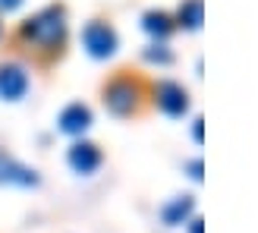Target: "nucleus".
Segmentation results:
<instances>
[{
	"mask_svg": "<svg viewBox=\"0 0 258 233\" xmlns=\"http://www.w3.org/2000/svg\"><path fill=\"white\" fill-rule=\"evenodd\" d=\"M22 35L32 38L38 47H47V50H57L63 44V35H67V22H63V10L60 7H47L41 10L38 16L25 19L22 25Z\"/></svg>",
	"mask_w": 258,
	"mask_h": 233,
	"instance_id": "nucleus-1",
	"label": "nucleus"
},
{
	"mask_svg": "<svg viewBox=\"0 0 258 233\" xmlns=\"http://www.w3.org/2000/svg\"><path fill=\"white\" fill-rule=\"evenodd\" d=\"M82 44L92 57H110L117 50V32L110 29L107 22H88L82 29Z\"/></svg>",
	"mask_w": 258,
	"mask_h": 233,
	"instance_id": "nucleus-2",
	"label": "nucleus"
},
{
	"mask_svg": "<svg viewBox=\"0 0 258 233\" xmlns=\"http://www.w3.org/2000/svg\"><path fill=\"white\" fill-rule=\"evenodd\" d=\"M104 101H107V107L117 113V116H126V113H133L136 104H139V88L129 82V79L110 82L107 92H104Z\"/></svg>",
	"mask_w": 258,
	"mask_h": 233,
	"instance_id": "nucleus-3",
	"label": "nucleus"
},
{
	"mask_svg": "<svg viewBox=\"0 0 258 233\" xmlns=\"http://www.w3.org/2000/svg\"><path fill=\"white\" fill-rule=\"evenodd\" d=\"M154 101H158V107H161L164 113H170V116L186 113V107H189L186 88L176 85V82H161L158 88H154Z\"/></svg>",
	"mask_w": 258,
	"mask_h": 233,
	"instance_id": "nucleus-4",
	"label": "nucleus"
},
{
	"mask_svg": "<svg viewBox=\"0 0 258 233\" xmlns=\"http://www.w3.org/2000/svg\"><path fill=\"white\" fill-rule=\"evenodd\" d=\"M0 183H13V186H35L38 183V173L32 167L19 164L16 158L0 151Z\"/></svg>",
	"mask_w": 258,
	"mask_h": 233,
	"instance_id": "nucleus-5",
	"label": "nucleus"
},
{
	"mask_svg": "<svg viewBox=\"0 0 258 233\" xmlns=\"http://www.w3.org/2000/svg\"><path fill=\"white\" fill-rule=\"evenodd\" d=\"M70 167L76 173H95L101 167V148L92 142H76L70 148Z\"/></svg>",
	"mask_w": 258,
	"mask_h": 233,
	"instance_id": "nucleus-6",
	"label": "nucleus"
},
{
	"mask_svg": "<svg viewBox=\"0 0 258 233\" xmlns=\"http://www.w3.org/2000/svg\"><path fill=\"white\" fill-rule=\"evenodd\" d=\"M29 88V76L22 67H0V98L19 101Z\"/></svg>",
	"mask_w": 258,
	"mask_h": 233,
	"instance_id": "nucleus-7",
	"label": "nucleus"
},
{
	"mask_svg": "<svg viewBox=\"0 0 258 233\" xmlns=\"http://www.w3.org/2000/svg\"><path fill=\"white\" fill-rule=\"evenodd\" d=\"M60 129L63 133H70V136H79V133H85L88 126H92V110H88L85 104H70V107H63L60 110Z\"/></svg>",
	"mask_w": 258,
	"mask_h": 233,
	"instance_id": "nucleus-8",
	"label": "nucleus"
},
{
	"mask_svg": "<svg viewBox=\"0 0 258 233\" xmlns=\"http://www.w3.org/2000/svg\"><path fill=\"white\" fill-rule=\"evenodd\" d=\"M189 214H192V199H189V196H183V199H173L170 205H164V211H161L164 224H170V227L183 224Z\"/></svg>",
	"mask_w": 258,
	"mask_h": 233,
	"instance_id": "nucleus-9",
	"label": "nucleus"
},
{
	"mask_svg": "<svg viewBox=\"0 0 258 233\" xmlns=\"http://www.w3.org/2000/svg\"><path fill=\"white\" fill-rule=\"evenodd\" d=\"M142 25H145V32L158 35V38H167L173 32V22L167 13H145V19H142Z\"/></svg>",
	"mask_w": 258,
	"mask_h": 233,
	"instance_id": "nucleus-10",
	"label": "nucleus"
},
{
	"mask_svg": "<svg viewBox=\"0 0 258 233\" xmlns=\"http://www.w3.org/2000/svg\"><path fill=\"white\" fill-rule=\"evenodd\" d=\"M176 19H179V25H186V29H199L202 25V0H186L176 13Z\"/></svg>",
	"mask_w": 258,
	"mask_h": 233,
	"instance_id": "nucleus-11",
	"label": "nucleus"
},
{
	"mask_svg": "<svg viewBox=\"0 0 258 233\" xmlns=\"http://www.w3.org/2000/svg\"><path fill=\"white\" fill-rule=\"evenodd\" d=\"M145 57H148V60H158V63H170V60H173V54H170V50H167L164 44L148 47V50H145Z\"/></svg>",
	"mask_w": 258,
	"mask_h": 233,
	"instance_id": "nucleus-12",
	"label": "nucleus"
},
{
	"mask_svg": "<svg viewBox=\"0 0 258 233\" xmlns=\"http://www.w3.org/2000/svg\"><path fill=\"white\" fill-rule=\"evenodd\" d=\"M189 170H192V177H196V180H202V161H192Z\"/></svg>",
	"mask_w": 258,
	"mask_h": 233,
	"instance_id": "nucleus-13",
	"label": "nucleus"
},
{
	"mask_svg": "<svg viewBox=\"0 0 258 233\" xmlns=\"http://www.w3.org/2000/svg\"><path fill=\"white\" fill-rule=\"evenodd\" d=\"M22 0H0V10H16Z\"/></svg>",
	"mask_w": 258,
	"mask_h": 233,
	"instance_id": "nucleus-14",
	"label": "nucleus"
},
{
	"mask_svg": "<svg viewBox=\"0 0 258 233\" xmlns=\"http://www.w3.org/2000/svg\"><path fill=\"white\" fill-rule=\"evenodd\" d=\"M192 136H196V142H202V120H196V129H192Z\"/></svg>",
	"mask_w": 258,
	"mask_h": 233,
	"instance_id": "nucleus-15",
	"label": "nucleus"
},
{
	"mask_svg": "<svg viewBox=\"0 0 258 233\" xmlns=\"http://www.w3.org/2000/svg\"><path fill=\"white\" fill-rule=\"evenodd\" d=\"M192 233H202V221H199V217L192 221Z\"/></svg>",
	"mask_w": 258,
	"mask_h": 233,
	"instance_id": "nucleus-16",
	"label": "nucleus"
}]
</instances>
